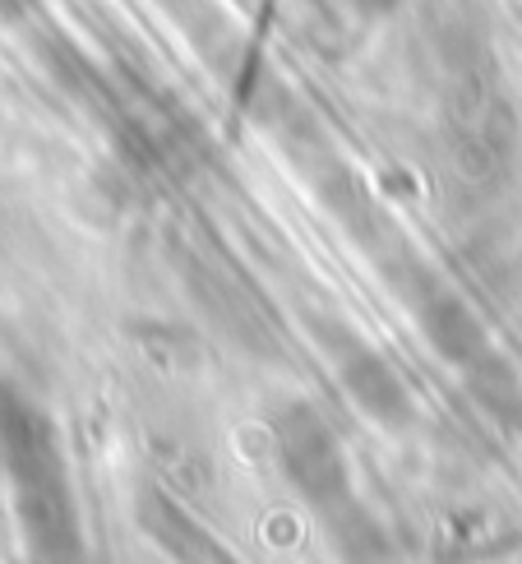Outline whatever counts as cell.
Returning a JSON list of instances; mask_svg holds the SVG:
<instances>
[{
	"label": "cell",
	"mask_w": 522,
	"mask_h": 564,
	"mask_svg": "<svg viewBox=\"0 0 522 564\" xmlns=\"http://www.w3.org/2000/svg\"><path fill=\"white\" fill-rule=\"evenodd\" d=\"M342 380H347V389L356 393V403H361L370 416L389 421V426H398V421L412 416L407 393H402L398 375H393L384 361H379V357H370V351H361V357H351V361L342 366Z\"/></svg>",
	"instance_id": "3"
},
{
	"label": "cell",
	"mask_w": 522,
	"mask_h": 564,
	"mask_svg": "<svg viewBox=\"0 0 522 564\" xmlns=\"http://www.w3.org/2000/svg\"><path fill=\"white\" fill-rule=\"evenodd\" d=\"M366 14H379V10H389V6H398V0H356Z\"/></svg>",
	"instance_id": "4"
},
{
	"label": "cell",
	"mask_w": 522,
	"mask_h": 564,
	"mask_svg": "<svg viewBox=\"0 0 522 564\" xmlns=\"http://www.w3.org/2000/svg\"><path fill=\"white\" fill-rule=\"evenodd\" d=\"M278 449H282V463H287V477L292 486L301 490L305 500L315 505H338L342 496V454L334 435L324 431V421L315 412H292L287 421L278 426Z\"/></svg>",
	"instance_id": "1"
},
{
	"label": "cell",
	"mask_w": 522,
	"mask_h": 564,
	"mask_svg": "<svg viewBox=\"0 0 522 564\" xmlns=\"http://www.w3.org/2000/svg\"><path fill=\"white\" fill-rule=\"evenodd\" d=\"M425 334H431V343L444 351V357H454L458 366H477L481 351H486V328L477 324V315H471L458 296H435L425 305Z\"/></svg>",
	"instance_id": "2"
}]
</instances>
